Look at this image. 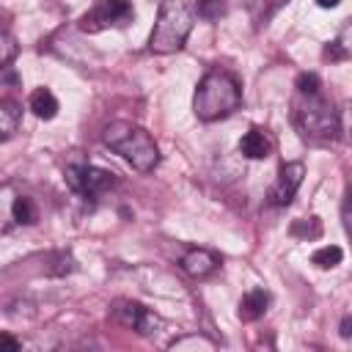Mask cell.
<instances>
[{
	"instance_id": "9c48e42d",
	"label": "cell",
	"mask_w": 352,
	"mask_h": 352,
	"mask_svg": "<svg viewBox=\"0 0 352 352\" xmlns=\"http://www.w3.org/2000/svg\"><path fill=\"white\" fill-rule=\"evenodd\" d=\"M182 270L190 275V278H209L212 272L220 270V256L206 250V248H190L184 256H182Z\"/></svg>"
},
{
	"instance_id": "e0dca14e",
	"label": "cell",
	"mask_w": 352,
	"mask_h": 352,
	"mask_svg": "<svg viewBox=\"0 0 352 352\" xmlns=\"http://www.w3.org/2000/svg\"><path fill=\"white\" fill-rule=\"evenodd\" d=\"M226 11H228V0H198L192 14H198L206 22H214V19L226 16Z\"/></svg>"
},
{
	"instance_id": "3957f363",
	"label": "cell",
	"mask_w": 352,
	"mask_h": 352,
	"mask_svg": "<svg viewBox=\"0 0 352 352\" xmlns=\"http://www.w3.org/2000/svg\"><path fill=\"white\" fill-rule=\"evenodd\" d=\"M195 25V14L182 0H162L157 8V22L148 36V50L157 55L179 52Z\"/></svg>"
},
{
	"instance_id": "603a6c76",
	"label": "cell",
	"mask_w": 352,
	"mask_h": 352,
	"mask_svg": "<svg viewBox=\"0 0 352 352\" xmlns=\"http://www.w3.org/2000/svg\"><path fill=\"white\" fill-rule=\"evenodd\" d=\"M349 327H352V319H349V316H344V322H341V336H344V338H349V336H352V330H349Z\"/></svg>"
},
{
	"instance_id": "8992f818",
	"label": "cell",
	"mask_w": 352,
	"mask_h": 352,
	"mask_svg": "<svg viewBox=\"0 0 352 352\" xmlns=\"http://www.w3.org/2000/svg\"><path fill=\"white\" fill-rule=\"evenodd\" d=\"M132 16H135V8L129 0H96L94 8H88L77 19V28L82 33H99L107 28L126 25V22H132Z\"/></svg>"
},
{
	"instance_id": "52a82bcc",
	"label": "cell",
	"mask_w": 352,
	"mask_h": 352,
	"mask_svg": "<svg viewBox=\"0 0 352 352\" xmlns=\"http://www.w3.org/2000/svg\"><path fill=\"white\" fill-rule=\"evenodd\" d=\"M110 311H113V319H116V322H121L124 327L135 330L138 336H154V333H160L162 324H165L151 308H146V305L138 302V300H116Z\"/></svg>"
},
{
	"instance_id": "7a4b0ae2",
	"label": "cell",
	"mask_w": 352,
	"mask_h": 352,
	"mask_svg": "<svg viewBox=\"0 0 352 352\" xmlns=\"http://www.w3.org/2000/svg\"><path fill=\"white\" fill-rule=\"evenodd\" d=\"M102 140H104V146L110 151H116L118 157H124L140 173H151L160 165V146L138 124L113 121V124H107L102 129Z\"/></svg>"
},
{
	"instance_id": "7402d4cb",
	"label": "cell",
	"mask_w": 352,
	"mask_h": 352,
	"mask_svg": "<svg viewBox=\"0 0 352 352\" xmlns=\"http://www.w3.org/2000/svg\"><path fill=\"white\" fill-rule=\"evenodd\" d=\"M19 346H22V341H19V338H14V336H8V333H0V349L16 352Z\"/></svg>"
},
{
	"instance_id": "4fadbf2b",
	"label": "cell",
	"mask_w": 352,
	"mask_h": 352,
	"mask_svg": "<svg viewBox=\"0 0 352 352\" xmlns=\"http://www.w3.org/2000/svg\"><path fill=\"white\" fill-rule=\"evenodd\" d=\"M22 121V107L14 99H0V140H8Z\"/></svg>"
},
{
	"instance_id": "d6986e66",
	"label": "cell",
	"mask_w": 352,
	"mask_h": 352,
	"mask_svg": "<svg viewBox=\"0 0 352 352\" xmlns=\"http://www.w3.org/2000/svg\"><path fill=\"white\" fill-rule=\"evenodd\" d=\"M292 234H294V236H305V239H316V236L322 234V223H319V217L297 220V223L292 226Z\"/></svg>"
},
{
	"instance_id": "ac0fdd59",
	"label": "cell",
	"mask_w": 352,
	"mask_h": 352,
	"mask_svg": "<svg viewBox=\"0 0 352 352\" xmlns=\"http://www.w3.org/2000/svg\"><path fill=\"white\" fill-rule=\"evenodd\" d=\"M19 47H16V38L8 33V30H0V69H6L14 58H16Z\"/></svg>"
},
{
	"instance_id": "cb8c5ba5",
	"label": "cell",
	"mask_w": 352,
	"mask_h": 352,
	"mask_svg": "<svg viewBox=\"0 0 352 352\" xmlns=\"http://www.w3.org/2000/svg\"><path fill=\"white\" fill-rule=\"evenodd\" d=\"M338 3H341V0H316V6H319V8H336Z\"/></svg>"
},
{
	"instance_id": "30bf717a",
	"label": "cell",
	"mask_w": 352,
	"mask_h": 352,
	"mask_svg": "<svg viewBox=\"0 0 352 352\" xmlns=\"http://www.w3.org/2000/svg\"><path fill=\"white\" fill-rule=\"evenodd\" d=\"M270 151H272V140L258 126H250L239 140V154L248 160H264V157H270Z\"/></svg>"
},
{
	"instance_id": "6da1fadb",
	"label": "cell",
	"mask_w": 352,
	"mask_h": 352,
	"mask_svg": "<svg viewBox=\"0 0 352 352\" xmlns=\"http://www.w3.org/2000/svg\"><path fill=\"white\" fill-rule=\"evenodd\" d=\"M242 104V88L239 80L226 72V69H209L198 85H195V96H192V113L201 121H217L231 116L234 110H239Z\"/></svg>"
},
{
	"instance_id": "8fae6325",
	"label": "cell",
	"mask_w": 352,
	"mask_h": 352,
	"mask_svg": "<svg viewBox=\"0 0 352 352\" xmlns=\"http://www.w3.org/2000/svg\"><path fill=\"white\" fill-rule=\"evenodd\" d=\"M267 305H270V292L267 289H250L242 294L239 300V319L242 322H256L267 314Z\"/></svg>"
},
{
	"instance_id": "277c9868",
	"label": "cell",
	"mask_w": 352,
	"mask_h": 352,
	"mask_svg": "<svg viewBox=\"0 0 352 352\" xmlns=\"http://www.w3.org/2000/svg\"><path fill=\"white\" fill-rule=\"evenodd\" d=\"M294 124H297L302 138L319 140V143L336 140L338 132H341L338 110L322 94H300L297 96V102H294Z\"/></svg>"
},
{
	"instance_id": "ba28073f",
	"label": "cell",
	"mask_w": 352,
	"mask_h": 352,
	"mask_svg": "<svg viewBox=\"0 0 352 352\" xmlns=\"http://www.w3.org/2000/svg\"><path fill=\"white\" fill-rule=\"evenodd\" d=\"M302 179H305V165H302L300 160L283 162V165L278 168L275 184L270 187V204H275V206H289L292 198H294V192L300 190Z\"/></svg>"
},
{
	"instance_id": "7c38bea8",
	"label": "cell",
	"mask_w": 352,
	"mask_h": 352,
	"mask_svg": "<svg viewBox=\"0 0 352 352\" xmlns=\"http://www.w3.org/2000/svg\"><path fill=\"white\" fill-rule=\"evenodd\" d=\"M28 107H30V113L36 118H44V121H50V118L58 116V99H55V94L50 88H36L28 96Z\"/></svg>"
},
{
	"instance_id": "44dd1931",
	"label": "cell",
	"mask_w": 352,
	"mask_h": 352,
	"mask_svg": "<svg viewBox=\"0 0 352 352\" xmlns=\"http://www.w3.org/2000/svg\"><path fill=\"white\" fill-rule=\"evenodd\" d=\"M344 38H346V30L341 33V38L330 41V47H327V58H330V60H344V58L349 55V47L344 44Z\"/></svg>"
},
{
	"instance_id": "5bb4252c",
	"label": "cell",
	"mask_w": 352,
	"mask_h": 352,
	"mask_svg": "<svg viewBox=\"0 0 352 352\" xmlns=\"http://www.w3.org/2000/svg\"><path fill=\"white\" fill-rule=\"evenodd\" d=\"M11 212H14V223H16V226H33V223L38 220V206H36V201H33L30 195H22V192H16Z\"/></svg>"
},
{
	"instance_id": "5b68a950",
	"label": "cell",
	"mask_w": 352,
	"mask_h": 352,
	"mask_svg": "<svg viewBox=\"0 0 352 352\" xmlns=\"http://www.w3.org/2000/svg\"><path fill=\"white\" fill-rule=\"evenodd\" d=\"M63 179L69 184L72 192H77L80 198H99L104 190L113 187L116 182V173L113 170H104V168H96L85 160H69L66 168H63Z\"/></svg>"
},
{
	"instance_id": "2e32d148",
	"label": "cell",
	"mask_w": 352,
	"mask_h": 352,
	"mask_svg": "<svg viewBox=\"0 0 352 352\" xmlns=\"http://www.w3.org/2000/svg\"><path fill=\"white\" fill-rule=\"evenodd\" d=\"M341 258H344V250H341L338 245H324V248H319V250L311 256V261H314L319 270H333V267L341 264Z\"/></svg>"
},
{
	"instance_id": "9a60e30c",
	"label": "cell",
	"mask_w": 352,
	"mask_h": 352,
	"mask_svg": "<svg viewBox=\"0 0 352 352\" xmlns=\"http://www.w3.org/2000/svg\"><path fill=\"white\" fill-rule=\"evenodd\" d=\"M14 198H16V190L11 184H0V234H8L16 223H14Z\"/></svg>"
},
{
	"instance_id": "ffe728a7",
	"label": "cell",
	"mask_w": 352,
	"mask_h": 352,
	"mask_svg": "<svg viewBox=\"0 0 352 352\" xmlns=\"http://www.w3.org/2000/svg\"><path fill=\"white\" fill-rule=\"evenodd\" d=\"M319 88H322V82L314 72H302L297 77V94H319Z\"/></svg>"
}]
</instances>
